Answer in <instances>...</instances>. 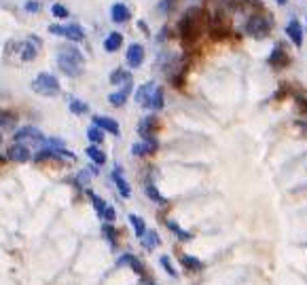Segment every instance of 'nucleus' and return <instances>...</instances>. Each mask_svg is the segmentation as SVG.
<instances>
[{"instance_id":"18","label":"nucleus","mask_w":307,"mask_h":285,"mask_svg":"<svg viewBox=\"0 0 307 285\" xmlns=\"http://www.w3.org/2000/svg\"><path fill=\"white\" fill-rule=\"evenodd\" d=\"M155 87H157V84L152 82V80H150V82H144L142 87L136 91V95H134V97H136V104H138V106H144V108H146V104H148V99H150L152 91H155Z\"/></svg>"},{"instance_id":"1","label":"nucleus","mask_w":307,"mask_h":285,"mask_svg":"<svg viewBox=\"0 0 307 285\" xmlns=\"http://www.w3.org/2000/svg\"><path fill=\"white\" fill-rule=\"evenodd\" d=\"M58 66L66 76H70V78L81 76L83 72H85V55H83L76 47L66 45L58 53Z\"/></svg>"},{"instance_id":"3","label":"nucleus","mask_w":307,"mask_h":285,"mask_svg":"<svg viewBox=\"0 0 307 285\" xmlns=\"http://www.w3.org/2000/svg\"><path fill=\"white\" fill-rule=\"evenodd\" d=\"M271 27H273V21L267 15H250L246 25H244V30H246L248 36H252L257 40H263L271 32Z\"/></svg>"},{"instance_id":"5","label":"nucleus","mask_w":307,"mask_h":285,"mask_svg":"<svg viewBox=\"0 0 307 285\" xmlns=\"http://www.w3.org/2000/svg\"><path fill=\"white\" fill-rule=\"evenodd\" d=\"M49 32H51L53 36H66L68 40H72V42L85 40V30H83L79 23H68V25L51 23V25H49Z\"/></svg>"},{"instance_id":"10","label":"nucleus","mask_w":307,"mask_h":285,"mask_svg":"<svg viewBox=\"0 0 307 285\" xmlns=\"http://www.w3.org/2000/svg\"><path fill=\"white\" fill-rule=\"evenodd\" d=\"M125 62H127L130 68H140L144 64V47L140 45V42H132V45L127 47Z\"/></svg>"},{"instance_id":"30","label":"nucleus","mask_w":307,"mask_h":285,"mask_svg":"<svg viewBox=\"0 0 307 285\" xmlns=\"http://www.w3.org/2000/svg\"><path fill=\"white\" fill-rule=\"evenodd\" d=\"M130 224L134 226L136 237H138V239H142V235L146 233V224H144V220H142L140 216H136V213H132V216H130Z\"/></svg>"},{"instance_id":"23","label":"nucleus","mask_w":307,"mask_h":285,"mask_svg":"<svg viewBox=\"0 0 307 285\" xmlns=\"http://www.w3.org/2000/svg\"><path fill=\"white\" fill-rule=\"evenodd\" d=\"M85 152H87V159H89L93 165H97V167H100V165H104V163H106V154H104L100 148H97L95 144H91V146H89Z\"/></svg>"},{"instance_id":"9","label":"nucleus","mask_w":307,"mask_h":285,"mask_svg":"<svg viewBox=\"0 0 307 285\" xmlns=\"http://www.w3.org/2000/svg\"><path fill=\"white\" fill-rule=\"evenodd\" d=\"M159 127V121L155 114H148V117H142L140 123H138V135L142 139H148V137H155V131Z\"/></svg>"},{"instance_id":"11","label":"nucleus","mask_w":307,"mask_h":285,"mask_svg":"<svg viewBox=\"0 0 307 285\" xmlns=\"http://www.w3.org/2000/svg\"><path fill=\"white\" fill-rule=\"evenodd\" d=\"M93 125L100 127L102 131H108L110 135H119L121 133L119 123L115 119H110V117H104V114H93Z\"/></svg>"},{"instance_id":"16","label":"nucleus","mask_w":307,"mask_h":285,"mask_svg":"<svg viewBox=\"0 0 307 285\" xmlns=\"http://www.w3.org/2000/svg\"><path fill=\"white\" fill-rule=\"evenodd\" d=\"M132 80H127L121 87V91H117V93H110L108 95V102L113 104L115 108H121V106H125V102H127V97H130V93H132Z\"/></svg>"},{"instance_id":"17","label":"nucleus","mask_w":307,"mask_h":285,"mask_svg":"<svg viewBox=\"0 0 307 285\" xmlns=\"http://www.w3.org/2000/svg\"><path fill=\"white\" fill-rule=\"evenodd\" d=\"M267 62H269V66H271V68H275V70H280V68H284V66H286L288 57H286V53H284L282 45H275V47H273L271 55L267 57Z\"/></svg>"},{"instance_id":"29","label":"nucleus","mask_w":307,"mask_h":285,"mask_svg":"<svg viewBox=\"0 0 307 285\" xmlns=\"http://www.w3.org/2000/svg\"><path fill=\"white\" fill-rule=\"evenodd\" d=\"M102 235H104V239L110 243V247H117V228L113 226V224H106L104 222V226H102Z\"/></svg>"},{"instance_id":"24","label":"nucleus","mask_w":307,"mask_h":285,"mask_svg":"<svg viewBox=\"0 0 307 285\" xmlns=\"http://www.w3.org/2000/svg\"><path fill=\"white\" fill-rule=\"evenodd\" d=\"M140 241H142L144 249H155V247H159V243H161V239H159L157 231H146V233L142 235Z\"/></svg>"},{"instance_id":"28","label":"nucleus","mask_w":307,"mask_h":285,"mask_svg":"<svg viewBox=\"0 0 307 285\" xmlns=\"http://www.w3.org/2000/svg\"><path fill=\"white\" fill-rule=\"evenodd\" d=\"M165 226L170 228V231H172V233H174V235H176L180 241H191V239H193V235H191L189 231H183V228H180V226H178L174 220H167V222H165Z\"/></svg>"},{"instance_id":"32","label":"nucleus","mask_w":307,"mask_h":285,"mask_svg":"<svg viewBox=\"0 0 307 285\" xmlns=\"http://www.w3.org/2000/svg\"><path fill=\"white\" fill-rule=\"evenodd\" d=\"M87 139L91 141V144H100V141L104 139V131L100 129V127H95V125H91L89 129H87Z\"/></svg>"},{"instance_id":"7","label":"nucleus","mask_w":307,"mask_h":285,"mask_svg":"<svg viewBox=\"0 0 307 285\" xmlns=\"http://www.w3.org/2000/svg\"><path fill=\"white\" fill-rule=\"evenodd\" d=\"M40 49V40L36 36H28L25 42H19V57L23 62H34Z\"/></svg>"},{"instance_id":"13","label":"nucleus","mask_w":307,"mask_h":285,"mask_svg":"<svg viewBox=\"0 0 307 285\" xmlns=\"http://www.w3.org/2000/svg\"><path fill=\"white\" fill-rule=\"evenodd\" d=\"M157 148H159L157 137H148V139H142L140 144H134L132 146V154L134 156H144V154H152Z\"/></svg>"},{"instance_id":"22","label":"nucleus","mask_w":307,"mask_h":285,"mask_svg":"<svg viewBox=\"0 0 307 285\" xmlns=\"http://www.w3.org/2000/svg\"><path fill=\"white\" fill-rule=\"evenodd\" d=\"M144 192H146V196L150 198V201H155L157 205H165L167 203V198L157 190V186L152 182H146V186H144Z\"/></svg>"},{"instance_id":"33","label":"nucleus","mask_w":307,"mask_h":285,"mask_svg":"<svg viewBox=\"0 0 307 285\" xmlns=\"http://www.w3.org/2000/svg\"><path fill=\"white\" fill-rule=\"evenodd\" d=\"M159 264L163 266V270H165V273L170 275L172 279L178 277V270L174 268V264H172V260H170V255H161V258H159Z\"/></svg>"},{"instance_id":"34","label":"nucleus","mask_w":307,"mask_h":285,"mask_svg":"<svg viewBox=\"0 0 307 285\" xmlns=\"http://www.w3.org/2000/svg\"><path fill=\"white\" fill-rule=\"evenodd\" d=\"M115 218H117V211H115V207H113V205L108 203V205L104 207V211L100 213V220H104L106 224H113V222H115Z\"/></svg>"},{"instance_id":"19","label":"nucleus","mask_w":307,"mask_h":285,"mask_svg":"<svg viewBox=\"0 0 307 285\" xmlns=\"http://www.w3.org/2000/svg\"><path fill=\"white\" fill-rule=\"evenodd\" d=\"M110 17H113L115 23H125V21L130 19V9H127V5L115 3L113 7H110Z\"/></svg>"},{"instance_id":"25","label":"nucleus","mask_w":307,"mask_h":285,"mask_svg":"<svg viewBox=\"0 0 307 285\" xmlns=\"http://www.w3.org/2000/svg\"><path fill=\"white\" fill-rule=\"evenodd\" d=\"M180 264H183L187 270H193V273H199L203 268V262L199 258H195V255H183V258H180Z\"/></svg>"},{"instance_id":"42","label":"nucleus","mask_w":307,"mask_h":285,"mask_svg":"<svg viewBox=\"0 0 307 285\" xmlns=\"http://www.w3.org/2000/svg\"><path fill=\"white\" fill-rule=\"evenodd\" d=\"M297 125L301 127V129H303V131H307V119H305V121H299Z\"/></svg>"},{"instance_id":"6","label":"nucleus","mask_w":307,"mask_h":285,"mask_svg":"<svg viewBox=\"0 0 307 285\" xmlns=\"http://www.w3.org/2000/svg\"><path fill=\"white\" fill-rule=\"evenodd\" d=\"M13 139H15V141H25V146L28 144H45V141H47L45 133L40 129H36V127H21V129L15 131Z\"/></svg>"},{"instance_id":"4","label":"nucleus","mask_w":307,"mask_h":285,"mask_svg":"<svg viewBox=\"0 0 307 285\" xmlns=\"http://www.w3.org/2000/svg\"><path fill=\"white\" fill-rule=\"evenodd\" d=\"M32 91L43 95V97H53L60 93V82L53 74L49 72H40L34 80H32Z\"/></svg>"},{"instance_id":"43","label":"nucleus","mask_w":307,"mask_h":285,"mask_svg":"<svg viewBox=\"0 0 307 285\" xmlns=\"http://www.w3.org/2000/svg\"><path fill=\"white\" fill-rule=\"evenodd\" d=\"M142 285H157V283L150 281V279H142Z\"/></svg>"},{"instance_id":"8","label":"nucleus","mask_w":307,"mask_h":285,"mask_svg":"<svg viewBox=\"0 0 307 285\" xmlns=\"http://www.w3.org/2000/svg\"><path fill=\"white\" fill-rule=\"evenodd\" d=\"M7 159L9 161H13V163H28L32 159V150L28 148L25 144H13V146H9L7 148Z\"/></svg>"},{"instance_id":"12","label":"nucleus","mask_w":307,"mask_h":285,"mask_svg":"<svg viewBox=\"0 0 307 285\" xmlns=\"http://www.w3.org/2000/svg\"><path fill=\"white\" fill-rule=\"evenodd\" d=\"M110 180L115 182V186H117V190H119V194H121L123 198H130V196H132V188H130L127 180L123 178V171H121L119 165L113 169V174H110Z\"/></svg>"},{"instance_id":"15","label":"nucleus","mask_w":307,"mask_h":285,"mask_svg":"<svg viewBox=\"0 0 307 285\" xmlns=\"http://www.w3.org/2000/svg\"><path fill=\"white\" fill-rule=\"evenodd\" d=\"M117 266H130L136 275H140V277H144V264L136 258L134 253H123L121 258L117 260Z\"/></svg>"},{"instance_id":"36","label":"nucleus","mask_w":307,"mask_h":285,"mask_svg":"<svg viewBox=\"0 0 307 285\" xmlns=\"http://www.w3.org/2000/svg\"><path fill=\"white\" fill-rule=\"evenodd\" d=\"M13 123H15L13 114H0V127H11Z\"/></svg>"},{"instance_id":"31","label":"nucleus","mask_w":307,"mask_h":285,"mask_svg":"<svg viewBox=\"0 0 307 285\" xmlns=\"http://www.w3.org/2000/svg\"><path fill=\"white\" fill-rule=\"evenodd\" d=\"M87 196H89V201H91V205H93V209L97 211V216H100V213L104 211V207L108 205L106 201H104V198L102 196H97L93 190H87Z\"/></svg>"},{"instance_id":"39","label":"nucleus","mask_w":307,"mask_h":285,"mask_svg":"<svg viewBox=\"0 0 307 285\" xmlns=\"http://www.w3.org/2000/svg\"><path fill=\"white\" fill-rule=\"evenodd\" d=\"M297 104H299V108H301L303 112H307V97H303V95H297Z\"/></svg>"},{"instance_id":"14","label":"nucleus","mask_w":307,"mask_h":285,"mask_svg":"<svg viewBox=\"0 0 307 285\" xmlns=\"http://www.w3.org/2000/svg\"><path fill=\"white\" fill-rule=\"evenodd\" d=\"M286 34H288V38L292 40V45H295V47H301V45H303V27H301L299 19L292 17V19L286 23Z\"/></svg>"},{"instance_id":"41","label":"nucleus","mask_w":307,"mask_h":285,"mask_svg":"<svg viewBox=\"0 0 307 285\" xmlns=\"http://www.w3.org/2000/svg\"><path fill=\"white\" fill-rule=\"evenodd\" d=\"M138 27H140V30H144V32H148V25H146L144 21H138Z\"/></svg>"},{"instance_id":"26","label":"nucleus","mask_w":307,"mask_h":285,"mask_svg":"<svg viewBox=\"0 0 307 285\" xmlns=\"http://www.w3.org/2000/svg\"><path fill=\"white\" fill-rule=\"evenodd\" d=\"M68 108H70L72 114H87L89 112V106L83 102V99H76V97H68Z\"/></svg>"},{"instance_id":"27","label":"nucleus","mask_w":307,"mask_h":285,"mask_svg":"<svg viewBox=\"0 0 307 285\" xmlns=\"http://www.w3.org/2000/svg\"><path fill=\"white\" fill-rule=\"evenodd\" d=\"M127 80H132V74L127 72V70L123 68H117L113 74H110V84H125Z\"/></svg>"},{"instance_id":"45","label":"nucleus","mask_w":307,"mask_h":285,"mask_svg":"<svg viewBox=\"0 0 307 285\" xmlns=\"http://www.w3.org/2000/svg\"><path fill=\"white\" fill-rule=\"evenodd\" d=\"M0 144H3V133H0Z\"/></svg>"},{"instance_id":"40","label":"nucleus","mask_w":307,"mask_h":285,"mask_svg":"<svg viewBox=\"0 0 307 285\" xmlns=\"http://www.w3.org/2000/svg\"><path fill=\"white\" fill-rule=\"evenodd\" d=\"M165 34H167V30H165V27H163V30L159 32V36H157V40H159V42H161V40H165V38H167Z\"/></svg>"},{"instance_id":"44","label":"nucleus","mask_w":307,"mask_h":285,"mask_svg":"<svg viewBox=\"0 0 307 285\" xmlns=\"http://www.w3.org/2000/svg\"><path fill=\"white\" fill-rule=\"evenodd\" d=\"M275 3H277V5H282V7H284V5L288 3V0H275Z\"/></svg>"},{"instance_id":"35","label":"nucleus","mask_w":307,"mask_h":285,"mask_svg":"<svg viewBox=\"0 0 307 285\" xmlns=\"http://www.w3.org/2000/svg\"><path fill=\"white\" fill-rule=\"evenodd\" d=\"M51 13H53V17H55V19H66V17H70L68 9H66L64 5H60V3H55V5L51 7Z\"/></svg>"},{"instance_id":"21","label":"nucleus","mask_w":307,"mask_h":285,"mask_svg":"<svg viewBox=\"0 0 307 285\" xmlns=\"http://www.w3.org/2000/svg\"><path fill=\"white\" fill-rule=\"evenodd\" d=\"M165 95H163V89L161 87H155V91H152V95H150V99H148V104H146V108L148 110H152V112H157V110H161L163 106H165Z\"/></svg>"},{"instance_id":"20","label":"nucleus","mask_w":307,"mask_h":285,"mask_svg":"<svg viewBox=\"0 0 307 285\" xmlns=\"http://www.w3.org/2000/svg\"><path fill=\"white\" fill-rule=\"evenodd\" d=\"M123 47V34L121 32H110L106 38H104V51L106 53H115Z\"/></svg>"},{"instance_id":"38","label":"nucleus","mask_w":307,"mask_h":285,"mask_svg":"<svg viewBox=\"0 0 307 285\" xmlns=\"http://www.w3.org/2000/svg\"><path fill=\"white\" fill-rule=\"evenodd\" d=\"M174 5H176V0H161V11L163 13H170L174 9Z\"/></svg>"},{"instance_id":"2","label":"nucleus","mask_w":307,"mask_h":285,"mask_svg":"<svg viewBox=\"0 0 307 285\" xmlns=\"http://www.w3.org/2000/svg\"><path fill=\"white\" fill-rule=\"evenodd\" d=\"M201 9H197V7H191V9H187V13L183 17H180V21H178V34L183 36V40L185 42H193L195 38L199 36V32H201Z\"/></svg>"},{"instance_id":"37","label":"nucleus","mask_w":307,"mask_h":285,"mask_svg":"<svg viewBox=\"0 0 307 285\" xmlns=\"http://www.w3.org/2000/svg\"><path fill=\"white\" fill-rule=\"evenodd\" d=\"M23 9H25L28 13H38V11H40V3H36V0H30V3L23 5Z\"/></svg>"}]
</instances>
